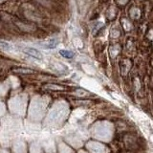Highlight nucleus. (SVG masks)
Returning a JSON list of instances; mask_svg holds the SVG:
<instances>
[{
  "label": "nucleus",
  "instance_id": "nucleus-1",
  "mask_svg": "<svg viewBox=\"0 0 153 153\" xmlns=\"http://www.w3.org/2000/svg\"><path fill=\"white\" fill-rule=\"evenodd\" d=\"M24 53H26V54L30 55L31 56L35 57V59H43V55L39 51H37L36 49H33V48H31V47H28V48H24Z\"/></svg>",
  "mask_w": 153,
  "mask_h": 153
},
{
  "label": "nucleus",
  "instance_id": "nucleus-2",
  "mask_svg": "<svg viewBox=\"0 0 153 153\" xmlns=\"http://www.w3.org/2000/svg\"><path fill=\"white\" fill-rule=\"evenodd\" d=\"M0 49H3V50H6V51H11L13 49V47L10 45L8 42L0 40Z\"/></svg>",
  "mask_w": 153,
  "mask_h": 153
},
{
  "label": "nucleus",
  "instance_id": "nucleus-3",
  "mask_svg": "<svg viewBox=\"0 0 153 153\" xmlns=\"http://www.w3.org/2000/svg\"><path fill=\"white\" fill-rule=\"evenodd\" d=\"M13 72H14V73H20V74H29V73H33V70L24 69V68H14L13 69Z\"/></svg>",
  "mask_w": 153,
  "mask_h": 153
},
{
  "label": "nucleus",
  "instance_id": "nucleus-4",
  "mask_svg": "<svg viewBox=\"0 0 153 153\" xmlns=\"http://www.w3.org/2000/svg\"><path fill=\"white\" fill-rule=\"evenodd\" d=\"M60 54L61 56H63L66 59H72L74 56V53H72L71 51H67V50H60Z\"/></svg>",
  "mask_w": 153,
  "mask_h": 153
},
{
  "label": "nucleus",
  "instance_id": "nucleus-5",
  "mask_svg": "<svg viewBox=\"0 0 153 153\" xmlns=\"http://www.w3.org/2000/svg\"><path fill=\"white\" fill-rule=\"evenodd\" d=\"M56 46V39H52L51 41H49L47 43V45H45L44 47L46 48H55Z\"/></svg>",
  "mask_w": 153,
  "mask_h": 153
},
{
  "label": "nucleus",
  "instance_id": "nucleus-6",
  "mask_svg": "<svg viewBox=\"0 0 153 153\" xmlns=\"http://www.w3.org/2000/svg\"><path fill=\"white\" fill-rule=\"evenodd\" d=\"M46 88H50V89H53V90H63V87H61V86H56V85H46L45 86Z\"/></svg>",
  "mask_w": 153,
  "mask_h": 153
}]
</instances>
